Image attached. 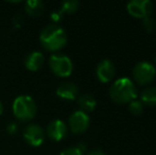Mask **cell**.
I'll list each match as a JSON object with an SVG mask.
<instances>
[{"label":"cell","instance_id":"1","mask_svg":"<svg viewBox=\"0 0 156 155\" xmlns=\"http://www.w3.org/2000/svg\"><path fill=\"white\" fill-rule=\"evenodd\" d=\"M67 41V33L58 23L46 26L39 34V43L41 47L47 51H58L65 47Z\"/></svg>","mask_w":156,"mask_h":155},{"label":"cell","instance_id":"2","mask_svg":"<svg viewBox=\"0 0 156 155\" xmlns=\"http://www.w3.org/2000/svg\"><path fill=\"white\" fill-rule=\"evenodd\" d=\"M112 100L118 104L129 103L137 98V89L134 82L129 78L117 79L109 88Z\"/></svg>","mask_w":156,"mask_h":155},{"label":"cell","instance_id":"3","mask_svg":"<svg viewBox=\"0 0 156 155\" xmlns=\"http://www.w3.org/2000/svg\"><path fill=\"white\" fill-rule=\"evenodd\" d=\"M12 108L14 116L21 121L32 120L36 115L37 111V106L34 99L27 95H21L15 98Z\"/></svg>","mask_w":156,"mask_h":155},{"label":"cell","instance_id":"4","mask_svg":"<svg viewBox=\"0 0 156 155\" xmlns=\"http://www.w3.org/2000/svg\"><path fill=\"white\" fill-rule=\"evenodd\" d=\"M49 67L51 71L58 77L66 78L69 77L73 70V64L69 56L64 53H55L51 54L49 58Z\"/></svg>","mask_w":156,"mask_h":155},{"label":"cell","instance_id":"5","mask_svg":"<svg viewBox=\"0 0 156 155\" xmlns=\"http://www.w3.org/2000/svg\"><path fill=\"white\" fill-rule=\"evenodd\" d=\"M156 77V69L154 65L149 62H139L133 69V78L139 85H148L154 81Z\"/></svg>","mask_w":156,"mask_h":155},{"label":"cell","instance_id":"6","mask_svg":"<svg viewBox=\"0 0 156 155\" xmlns=\"http://www.w3.org/2000/svg\"><path fill=\"white\" fill-rule=\"evenodd\" d=\"M152 9L153 3L150 0H132L126 5V10L131 16L141 19L151 16Z\"/></svg>","mask_w":156,"mask_h":155},{"label":"cell","instance_id":"7","mask_svg":"<svg viewBox=\"0 0 156 155\" xmlns=\"http://www.w3.org/2000/svg\"><path fill=\"white\" fill-rule=\"evenodd\" d=\"M23 139L32 147H39L45 140V132L43 128L36 123H31L23 130Z\"/></svg>","mask_w":156,"mask_h":155},{"label":"cell","instance_id":"8","mask_svg":"<svg viewBox=\"0 0 156 155\" xmlns=\"http://www.w3.org/2000/svg\"><path fill=\"white\" fill-rule=\"evenodd\" d=\"M68 123H69V128L72 133L81 134L88 129L89 116L87 115V113L83 112L81 110L76 111L70 115L69 119H68Z\"/></svg>","mask_w":156,"mask_h":155},{"label":"cell","instance_id":"9","mask_svg":"<svg viewBox=\"0 0 156 155\" xmlns=\"http://www.w3.org/2000/svg\"><path fill=\"white\" fill-rule=\"evenodd\" d=\"M68 128L66 123L60 119H54L48 123L46 128V134L50 139L54 141H60L67 135Z\"/></svg>","mask_w":156,"mask_h":155},{"label":"cell","instance_id":"10","mask_svg":"<svg viewBox=\"0 0 156 155\" xmlns=\"http://www.w3.org/2000/svg\"><path fill=\"white\" fill-rule=\"evenodd\" d=\"M115 73H116V69L113 62H111L107 58L102 60L98 64V66H97L96 69L97 78L102 83H107L111 80H113V78L115 77Z\"/></svg>","mask_w":156,"mask_h":155},{"label":"cell","instance_id":"11","mask_svg":"<svg viewBox=\"0 0 156 155\" xmlns=\"http://www.w3.org/2000/svg\"><path fill=\"white\" fill-rule=\"evenodd\" d=\"M79 88L74 83L72 82H64L61 83L56 88V95L58 97L65 100H74L78 97Z\"/></svg>","mask_w":156,"mask_h":155},{"label":"cell","instance_id":"12","mask_svg":"<svg viewBox=\"0 0 156 155\" xmlns=\"http://www.w3.org/2000/svg\"><path fill=\"white\" fill-rule=\"evenodd\" d=\"M45 56L39 51H32L26 56L25 66L30 71H37L44 64Z\"/></svg>","mask_w":156,"mask_h":155},{"label":"cell","instance_id":"13","mask_svg":"<svg viewBox=\"0 0 156 155\" xmlns=\"http://www.w3.org/2000/svg\"><path fill=\"white\" fill-rule=\"evenodd\" d=\"M25 11L32 17H38L45 11V4L41 0H28L25 2Z\"/></svg>","mask_w":156,"mask_h":155},{"label":"cell","instance_id":"14","mask_svg":"<svg viewBox=\"0 0 156 155\" xmlns=\"http://www.w3.org/2000/svg\"><path fill=\"white\" fill-rule=\"evenodd\" d=\"M78 103L80 106L81 111L87 113V112H93L97 105L96 99L93 95L90 93H82L79 96L78 98Z\"/></svg>","mask_w":156,"mask_h":155},{"label":"cell","instance_id":"15","mask_svg":"<svg viewBox=\"0 0 156 155\" xmlns=\"http://www.w3.org/2000/svg\"><path fill=\"white\" fill-rule=\"evenodd\" d=\"M140 99L141 103L149 106L156 105V87L150 86L144 88L140 93Z\"/></svg>","mask_w":156,"mask_h":155},{"label":"cell","instance_id":"16","mask_svg":"<svg viewBox=\"0 0 156 155\" xmlns=\"http://www.w3.org/2000/svg\"><path fill=\"white\" fill-rule=\"evenodd\" d=\"M80 6V2L78 0H67L64 1L61 5L60 11L62 12V14H72V13L76 12Z\"/></svg>","mask_w":156,"mask_h":155},{"label":"cell","instance_id":"17","mask_svg":"<svg viewBox=\"0 0 156 155\" xmlns=\"http://www.w3.org/2000/svg\"><path fill=\"white\" fill-rule=\"evenodd\" d=\"M129 110L132 114L134 115H140L144 111V104L139 100H133L129 103Z\"/></svg>","mask_w":156,"mask_h":155},{"label":"cell","instance_id":"18","mask_svg":"<svg viewBox=\"0 0 156 155\" xmlns=\"http://www.w3.org/2000/svg\"><path fill=\"white\" fill-rule=\"evenodd\" d=\"M142 25H144V28L146 29V31L152 32L155 28V21L151 16H148L142 19Z\"/></svg>","mask_w":156,"mask_h":155},{"label":"cell","instance_id":"19","mask_svg":"<svg viewBox=\"0 0 156 155\" xmlns=\"http://www.w3.org/2000/svg\"><path fill=\"white\" fill-rule=\"evenodd\" d=\"M60 155H84V154H83L76 147H70V148L64 149L60 153Z\"/></svg>","mask_w":156,"mask_h":155},{"label":"cell","instance_id":"20","mask_svg":"<svg viewBox=\"0 0 156 155\" xmlns=\"http://www.w3.org/2000/svg\"><path fill=\"white\" fill-rule=\"evenodd\" d=\"M62 12H61L60 10L58 11H54L53 13H51V15H50V17H51V20H53L54 23H58V21H61V19H62Z\"/></svg>","mask_w":156,"mask_h":155},{"label":"cell","instance_id":"21","mask_svg":"<svg viewBox=\"0 0 156 155\" xmlns=\"http://www.w3.org/2000/svg\"><path fill=\"white\" fill-rule=\"evenodd\" d=\"M6 131H8V133H10V134H15V133L17 132L16 123H14V122L9 123L8 125H6Z\"/></svg>","mask_w":156,"mask_h":155},{"label":"cell","instance_id":"22","mask_svg":"<svg viewBox=\"0 0 156 155\" xmlns=\"http://www.w3.org/2000/svg\"><path fill=\"white\" fill-rule=\"evenodd\" d=\"M88 155H106L104 153V151L100 149H94V150H91L90 152L88 153Z\"/></svg>","mask_w":156,"mask_h":155},{"label":"cell","instance_id":"23","mask_svg":"<svg viewBox=\"0 0 156 155\" xmlns=\"http://www.w3.org/2000/svg\"><path fill=\"white\" fill-rule=\"evenodd\" d=\"M76 148H78V149L80 150V151L82 152V153H84V152L86 151V145H85V143H79V146Z\"/></svg>","mask_w":156,"mask_h":155},{"label":"cell","instance_id":"24","mask_svg":"<svg viewBox=\"0 0 156 155\" xmlns=\"http://www.w3.org/2000/svg\"><path fill=\"white\" fill-rule=\"evenodd\" d=\"M2 113H3V105H2L1 101H0V115H2Z\"/></svg>","mask_w":156,"mask_h":155},{"label":"cell","instance_id":"25","mask_svg":"<svg viewBox=\"0 0 156 155\" xmlns=\"http://www.w3.org/2000/svg\"><path fill=\"white\" fill-rule=\"evenodd\" d=\"M155 63H156V54H155Z\"/></svg>","mask_w":156,"mask_h":155}]
</instances>
